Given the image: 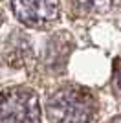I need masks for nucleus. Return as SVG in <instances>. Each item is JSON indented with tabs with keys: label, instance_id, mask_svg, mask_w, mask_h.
Wrapping results in <instances>:
<instances>
[{
	"label": "nucleus",
	"instance_id": "obj_1",
	"mask_svg": "<svg viewBox=\"0 0 121 123\" xmlns=\"http://www.w3.org/2000/svg\"><path fill=\"white\" fill-rule=\"evenodd\" d=\"M96 116V99L79 86H64L48 99V118L53 123H90Z\"/></svg>",
	"mask_w": 121,
	"mask_h": 123
},
{
	"label": "nucleus",
	"instance_id": "obj_5",
	"mask_svg": "<svg viewBox=\"0 0 121 123\" xmlns=\"http://www.w3.org/2000/svg\"><path fill=\"white\" fill-rule=\"evenodd\" d=\"M110 123H121V116H117V118H114Z\"/></svg>",
	"mask_w": 121,
	"mask_h": 123
},
{
	"label": "nucleus",
	"instance_id": "obj_2",
	"mask_svg": "<svg viewBox=\"0 0 121 123\" xmlns=\"http://www.w3.org/2000/svg\"><path fill=\"white\" fill-rule=\"evenodd\" d=\"M0 123H40V105L30 88H11L0 98Z\"/></svg>",
	"mask_w": 121,
	"mask_h": 123
},
{
	"label": "nucleus",
	"instance_id": "obj_6",
	"mask_svg": "<svg viewBox=\"0 0 121 123\" xmlns=\"http://www.w3.org/2000/svg\"><path fill=\"white\" fill-rule=\"evenodd\" d=\"M117 86H119V90H121V72H119V75H117Z\"/></svg>",
	"mask_w": 121,
	"mask_h": 123
},
{
	"label": "nucleus",
	"instance_id": "obj_3",
	"mask_svg": "<svg viewBox=\"0 0 121 123\" xmlns=\"http://www.w3.org/2000/svg\"><path fill=\"white\" fill-rule=\"evenodd\" d=\"M18 20L31 28L53 24L59 18V0H11Z\"/></svg>",
	"mask_w": 121,
	"mask_h": 123
},
{
	"label": "nucleus",
	"instance_id": "obj_4",
	"mask_svg": "<svg viewBox=\"0 0 121 123\" xmlns=\"http://www.w3.org/2000/svg\"><path fill=\"white\" fill-rule=\"evenodd\" d=\"M116 0H77V4L86 11H92V13H103V11H108L114 6Z\"/></svg>",
	"mask_w": 121,
	"mask_h": 123
}]
</instances>
